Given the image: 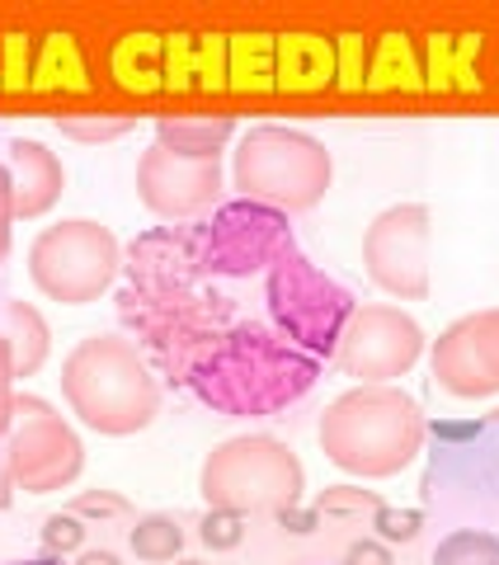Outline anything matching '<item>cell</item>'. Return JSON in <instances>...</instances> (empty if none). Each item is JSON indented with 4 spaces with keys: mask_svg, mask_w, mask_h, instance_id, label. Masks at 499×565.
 <instances>
[{
    "mask_svg": "<svg viewBox=\"0 0 499 565\" xmlns=\"http://www.w3.org/2000/svg\"><path fill=\"white\" fill-rule=\"evenodd\" d=\"M320 377V359L288 344L274 326L236 321L199 363L184 386L222 415H278L301 401Z\"/></svg>",
    "mask_w": 499,
    "mask_h": 565,
    "instance_id": "obj_1",
    "label": "cell"
},
{
    "mask_svg": "<svg viewBox=\"0 0 499 565\" xmlns=\"http://www.w3.org/2000/svg\"><path fill=\"white\" fill-rule=\"evenodd\" d=\"M429 424L420 415V401L401 386H353L335 396L320 415V452L340 471L359 481H382L396 476L420 457Z\"/></svg>",
    "mask_w": 499,
    "mask_h": 565,
    "instance_id": "obj_2",
    "label": "cell"
},
{
    "mask_svg": "<svg viewBox=\"0 0 499 565\" xmlns=\"http://www.w3.org/2000/svg\"><path fill=\"white\" fill-rule=\"evenodd\" d=\"M62 396L85 429L128 438L160 415V382L123 334H85L62 363Z\"/></svg>",
    "mask_w": 499,
    "mask_h": 565,
    "instance_id": "obj_3",
    "label": "cell"
},
{
    "mask_svg": "<svg viewBox=\"0 0 499 565\" xmlns=\"http://www.w3.org/2000/svg\"><path fill=\"white\" fill-rule=\"evenodd\" d=\"M335 161L326 141H316L283 122L250 128L231 151V189L250 203L278 212H307L330 193Z\"/></svg>",
    "mask_w": 499,
    "mask_h": 565,
    "instance_id": "obj_4",
    "label": "cell"
},
{
    "mask_svg": "<svg viewBox=\"0 0 499 565\" xmlns=\"http://www.w3.org/2000/svg\"><path fill=\"white\" fill-rule=\"evenodd\" d=\"M199 490L208 509H226V514H283L301 500L307 490V471H301L297 452L278 444L269 434H241L226 438L203 457Z\"/></svg>",
    "mask_w": 499,
    "mask_h": 565,
    "instance_id": "obj_5",
    "label": "cell"
},
{
    "mask_svg": "<svg viewBox=\"0 0 499 565\" xmlns=\"http://www.w3.org/2000/svg\"><path fill=\"white\" fill-rule=\"evenodd\" d=\"M264 297H269V316L274 330L288 344H297L311 359H335L340 349V334L353 316V292L340 288L330 274H320L316 264L293 245L269 264V282H264Z\"/></svg>",
    "mask_w": 499,
    "mask_h": 565,
    "instance_id": "obj_6",
    "label": "cell"
},
{
    "mask_svg": "<svg viewBox=\"0 0 499 565\" xmlns=\"http://www.w3.org/2000/svg\"><path fill=\"white\" fill-rule=\"evenodd\" d=\"M123 269V245L104 222L71 217L43 226L29 245V278L47 302L91 307L114 288Z\"/></svg>",
    "mask_w": 499,
    "mask_h": 565,
    "instance_id": "obj_7",
    "label": "cell"
},
{
    "mask_svg": "<svg viewBox=\"0 0 499 565\" xmlns=\"http://www.w3.org/2000/svg\"><path fill=\"white\" fill-rule=\"evenodd\" d=\"M293 245L288 212L250 199L222 203L203 226H193V264L203 278H250L259 269L269 274V264Z\"/></svg>",
    "mask_w": 499,
    "mask_h": 565,
    "instance_id": "obj_8",
    "label": "cell"
},
{
    "mask_svg": "<svg viewBox=\"0 0 499 565\" xmlns=\"http://www.w3.org/2000/svg\"><path fill=\"white\" fill-rule=\"evenodd\" d=\"M85 467V444L43 396H14L10 424V481L29 494L66 490Z\"/></svg>",
    "mask_w": 499,
    "mask_h": 565,
    "instance_id": "obj_9",
    "label": "cell"
},
{
    "mask_svg": "<svg viewBox=\"0 0 499 565\" xmlns=\"http://www.w3.org/2000/svg\"><path fill=\"white\" fill-rule=\"evenodd\" d=\"M424 353V330L410 311L391 307V302H372V307H353L349 326L335 349L344 377H359V386H391L420 363Z\"/></svg>",
    "mask_w": 499,
    "mask_h": 565,
    "instance_id": "obj_10",
    "label": "cell"
},
{
    "mask_svg": "<svg viewBox=\"0 0 499 565\" xmlns=\"http://www.w3.org/2000/svg\"><path fill=\"white\" fill-rule=\"evenodd\" d=\"M429 236L434 217L424 203H396L378 212L363 232L368 278L401 302H424L429 297Z\"/></svg>",
    "mask_w": 499,
    "mask_h": 565,
    "instance_id": "obj_11",
    "label": "cell"
},
{
    "mask_svg": "<svg viewBox=\"0 0 499 565\" xmlns=\"http://www.w3.org/2000/svg\"><path fill=\"white\" fill-rule=\"evenodd\" d=\"M434 382L457 401L499 396V307L453 321L429 349Z\"/></svg>",
    "mask_w": 499,
    "mask_h": 565,
    "instance_id": "obj_12",
    "label": "cell"
},
{
    "mask_svg": "<svg viewBox=\"0 0 499 565\" xmlns=\"http://www.w3.org/2000/svg\"><path fill=\"white\" fill-rule=\"evenodd\" d=\"M137 199L166 222L203 217L222 199V161H189L151 141L137 161Z\"/></svg>",
    "mask_w": 499,
    "mask_h": 565,
    "instance_id": "obj_13",
    "label": "cell"
},
{
    "mask_svg": "<svg viewBox=\"0 0 499 565\" xmlns=\"http://www.w3.org/2000/svg\"><path fill=\"white\" fill-rule=\"evenodd\" d=\"M10 180H14V222H33L43 212L57 207L66 189V170L57 161V151H47L33 137L10 141Z\"/></svg>",
    "mask_w": 499,
    "mask_h": 565,
    "instance_id": "obj_14",
    "label": "cell"
},
{
    "mask_svg": "<svg viewBox=\"0 0 499 565\" xmlns=\"http://www.w3.org/2000/svg\"><path fill=\"white\" fill-rule=\"evenodd\" d=\"M231 137H236L231 118H160L156 122L160 147L174 156H189V161H222Z\"/></svg>",
    "mask_w": 499,
    "mask_h": 565,
    "instance_id": "obj_15",
    "label": "cell"
},
{
    "mask_svg": "<svg viewBox=\"0 0 499 565\" xmlns=\"http://www.w3.org/2000/svg\"><path fill=\"white\" fill-rule=\"evenodd\" d=\"M0 321H6L0 334L10 340V353H14V377H33L47 363V349H52V330L43 321V311L29 302H6Z\"/></svg>",
    "mask_w": 499,
    "mask_h": 565,
    "instance_id": "obj_16",
    "label": "cell"
},
{
    "mask_svg": "<svg viewBox=\"0 0 499 565\" xmlns=\"http://www.w3.org/2000/svg\"><path fill=\"white\" fill-rule=\"evenodd\" d=\"M180 546H184V527L174 523L170 514H141L137 527H132V552L137 561H147V565H166L180 556Z\"/></svg>",
    "mask_w": 499,
    "mask_h": 565,
    "instance_id": "obj_17",
    "label": "cell"
},
{
    "mask_svg": "<svg viewBox=\"0 0 499 565\" xmlns=\"http://www.w3.org/2000/svg\"><path fill=\"white\" fill-rule=\"evenodd\" d=\"M434 565H499V537L480 527H457L434 546Z\"/></svg>",
    "mask_w": 499,
    "mask_h": 565,
    "instance_id": "obj_18",
    "label": "cell"
},
{
    "mask_svg": "<svg viewBox=\"0 0 499 565\" xmlns=\"http://www.w3.org/2000/svg\"><path fill=\"white\" fill-rule=\"evenodd\" d=\"M311 509L316 514H378L382 500L378 490H363V486H330L316 494Z\"/></svg>",
    "mask_w": 499,
    "mask_h": 565,
    "instance_id": "obj_19",
    "label": "cell"
},
{
    "mask_svg": "<svg viewBox=\"0 0 499 565\" xmlns=\"http://www.w3.org/2000/svg\"><path fill=\"white\" fill-rule=\"evenodd\" d=\"M66 514H76V519H132V500L128 494H114V490H81Z\"/></svg>",
    "mask_w": 499,
    "mask_h": 565,
    "instance_id": "obj_20",
    "label": "cell"
},
{
    "mask_svg": "<svg viewBox=\"0 0 499 565\" xmlns=\"http://www.w3.org/2000/svg\"><path fill=\"white\" fill-rule=\"evenodd\" d=\"M199 537L212 552H236L241 537H245V519L241 514H226V509H208L203 523H199Z\"/></svg>",
    "mask_w": 499,
    "mask_h": 565,
    "instance_id": "obj_21",
    "label": "cell"
},
{
    "mask_svg": "<svg viewBox=\"0 0 499 565\" xmlns=\"http://www.w3.org/2000/svg\"><path fill=\"white\" fill-rule=\"evenodd\" d=\"M81 542H85V519H76V514L43 519V552L47 556H66V552H76Z\"/></svg>",
    "mask_w": 499,
    "mask_h": 565,
    "instance_id": "obj_22",
    "label": "cell"
},
{
    "mask_svg": "<svg viewBox=\"0 0 499 565\" xmlns=\"http://www.w3.org/2000/svg\"><path fill=\"white\" fill-rule=\"evenodd\" d=\"M57 128L76 141H114L132 128L128 118H57Z\"/></svg>",
    "mask_w": 499,
    "mask_h": 565,
    "instance_id": "obj_23",
    "label": "cell"
},
{
    "mask_svg": "<svg viewBox=\"0 0 499 565\" xmlns=\"http://www.w3.org/2000/svg\"><path fill=\"white\" fill-rule=\"evenodd\" d=\"M372 523H378V533H382V542L391 546V542H410L420 533V523H424V514L420 509H378V514H372Z\"/></svg>",
    "mask_w": 499,
    "mask_h": 565,
    "instance_id": "obj_24",
    "label": "cell"
},
{
    "mask_svg": "<svg viewBox=\"0 0 499 565\" xmlns=\"http://www.w3.org/2000/svg\"><path fill=\"white\" fill-rule=\"evenodd\" d=\"M14 424V353H10V340L0 334V438L10 434Z\"/></svg>",
    "mask_w": 499,
    "mask_h": 565,
    "instance_id": "obj_25",
    "label": "cell"
},
{
    "mask_svg": "<svg viewBox=\"0 0 499 565\" xmlns=\"http://www.w3.org/2000/svg\"><path fill=\"white\" fill-rule=\"evenodd\" d=\"M344 565H391V546L386 542H353Z\"/></svg>",
    "mask_w": 499,
    "mask_h": 565,
    "instance_id": "obj_26",
    "label": "cell"
},
{
    "mask_svg": "<svg viewBox=\"0 0 499 565\" xmlns=\"http://www.w3.org/2000/svg\"><path fill=\"white\" fill-rule=\"evenodd\" d=\"M316 519H320L316 509H297V504H293V509H283V514H278V523H283V527H293V533H311Z\"/></svg>",
    "mask_w": 499,
    "mask_h": 565,
    "instance_id": "obj_27",
    "label": "cell"
},
{
    "mask_svg": "<svg viewBox=\"0 0 499 565\" xmlns=\"http://www.w3.org/2000/svg\"><path fill=\"white\" fill-rule=\"evenodd\" d=\"M0 226H14V180L6 166H0Z\"/></svg>",
    "mask_w": 499,
    "mask_h": 565,
    "instance_id": "obj_28",
    "label": "cell"
},
{
    "mask_svg": "<svg viewBox=\"0 0 499 565\" xmlns=\"http://www.w3.org/2000/svg\"><path fill=\"white\" fill-rule=\"evenodd\" d=\"M76 565H118V556L114 552H81Z\"/></svg>",
    "mask_w": 499,
    "mask_h": 565,
    "instance_id": "obj_29",
    "label": "cell"
},
{
    "mask_svg": "<svg viewBox=\"0 0 499 565\" xmlns=\"http://www.w3.org/2000/svg\"><path fill=\"white\" fill-rule=\"evenodd\" d=\"M10 565H62V556H47L43 552V556H33V561H10Z\"/></svg>",
    "mask_w": 499,
    "mask_h": 565,
    "instance_id": "obj_30",
    "label": "cell"
},
{
    "mask_svg": "<svg viewBox=\"0 0 499 565\" xmlns=\"http://www.w3.org/2000/svg\"><path fill=\"white\" fill-rule=\"evenodd\" d=\"M6 250H10V226H0V259H6Z\"/></svg>",
    "mask_w": 499,
    "mask_h": 565,
    "instance_id": "obj_31",
    "label": "cell"
},
{
    "mask_svg": "<svg viewBox=\"0 0 499 565\" xmlns=\"http://www.w3.org/2000/svg\"><path fill=\"white\" fill-rule=\"evenodd\" d=\"M174 565H203V561H174Z\"/></svg>",
    "mask_w": 499,
    "mask_h": 565,
    "instance_id": "obj_32",
    "label": "cell"
}]
</instances>
